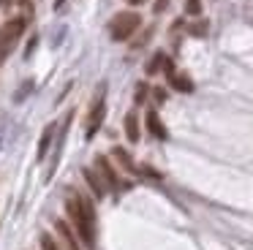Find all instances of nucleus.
Here are the masks:
<instances>
[{"instance_id": "1", "label": "nucleus", "mask_w": 253, "mask_h": 250, "mask_svg": "<svg viewBox=\"0 0 253 250\" xmlns=\"http://www.w3.org/2000/svg\"><path fill=\"white\" fill-rule=\"evenodd\" d=\"M68 226L71 231L79 237V242L84 245L87 250H95V242H98V220H95V207L87 196L77 193V190H68Z\"/></svg>"}, {"instance_id": "2", "label": "nucleus", "mask_w": 253, "mask_h": 250, "mask_svg": "<svg viewBox=\"0 0 253 250\" xmlns=\"http://www.w3.org/2000/svg\"><path fill=\"white\" fill-rule=\"evenodd\" d=\"M139 27H142V16L136 11H120L109 22V38L112 41H128V38H133V33Z\"/></svg>"}, {"instance_id": "3", "label": "nucleus", "mask_w": 253, "mask_h": 250, "mask_svg": "<svg viewBox=\"0 0 253 250\" xmlns=\"http://www.w3.org/2000/svg\"><path fill=\"white\" fill-rule=\"evenodd\" d=\"M25 27H28V19H25V16H11L6 25L0 27V63H3V60L11 54V49L19 43Z\"/></svg>"}, {"instance_id": "4", "label": "nucleus", "mask_w": 253, "mask_h": 250, "mask_svg": "<svg viewBox=\"0 0 253 250\" xmlns=\"http://www.w3.org/2000/svg\"><path fill=\"white\" fill-rule=\"evenodd\" d=\"M104 117H106V101H104V84H101L98 95H95L93 106H90V112H87V120H84V136H87V139H93V136L98 133Z\"/></svg>"}, {"instance_id": "5", "label": "nucleus", "mask_w": 253, "mask_h": 250, "mask_svg": "<svg viewBox=\"0 0 253 250\" xmlns=\"http://www.w3.org/2000/svg\"><path fill=\"white\" fill-rule=\"evenodd\" d=\"M95 171H98V177H101V182L106 185V190H123L126 188V182H123L120 177H117V171H115V166L109 163V158L106 155H98L95 158Z\"/></svg>"}, {"instance_id": "6", "label": "nucleus", "mask_w": 253, "mask_h": 250, "mask_svg": "<svg viewBox=\"0 0 253 250\" xmlns=\"http://www.w3.org/2000/svg\"><path fill=\"white\" fill-rule=\"evenodd\" d=\"M55 231H57V242H60L63 250H82V248H84L66 220H57V223H55Z\"/></svg>"}, {"instance_id": "7", "label": "nucleus", "mask_w": 253, "mask_h": 250, "mask_svg": "<svg viewBox=\"0 0 253 250\" xmlns=\"http://www.w3.org/2000/svg\"><path fill=\"white\" fill-rule=\"evenodd\" d=\"M164 71H166V76H169V84L174 87L177 92H193V82L188 79L185 74H177L171 63H166V68H164Z\"/></svg>"}, {"instance_id": "8", "label": "nucleus", "mask_w": 253, "mask_h": 250, "mask_svg": "<svg viewBox=\"0 0 253 250\" xmlns=\"http://www.w3.org/2000/svg\"><path fill=\"white\" fill-rule=\"evenodd\" d=\"M144 125H147V130H150V136H155V139L158 141H164L166 136V125L161 123V117H158V112H155V109H150L147 114H144Z\"/></svg>"}, {"instance_id": "9", "label": "nucleus", "mask_w": 253, "mask_h": 250, "mask_svg": "<svg viewBox=\"0 0 253 250\" xmlns=\"http://www.w3.org/2000/svg\"><path fill=\"white\" fill-rule=\"evenodd\" d=\"M82 174H84V182L90 185V190H93L95 199H104V196H106V185L101 182L98 171H93V168H82Z\"/></svg>"}, {"instance_id": "10", "label": "nucleus", "mask_w": 253, "mask_h": 250, "mask_svg": "<svg viewBox=\"0 0 253 250\" xmlns=\"http://www.w3.org/2000/svg\"><path fill=\"white\" fill-rule=\"evenodd\" d=\"M123 128H126V136H128V141L131 144H136L139 141V117H136V112H128L126 114V123H123Z\"/></svg>"}, {"instance_id": "11", "label": "nucleus", "mask_w": 253, "mask_h": 250, "mask_svg": "<svg viewBox=\"0 0 253 250\" xmlns=\"http://www.w3.org/2000/svg\"><path fill=\"white\" fill-rule=\"evenodd\" d=\"M112 158H115V161L120 163V166L126 168V171H131V174H136V171H139V166L133 163V158L128 155V152L123 150V147H115V150H112Z\"/></svg>"}, {"instance_id": "12", "label": "nucleus", "mask_w": 253, "mask_h": 250, "mask_svg": "<svg viewBox=\"0 0 253 250\" xmlns=\"http://www.w3.org/2000/svg\"><path fill=\"white\" fill-rule=\"evenodd\" d=\"M166 63H169V60H166V54L164 52H155L153 57H150V63L144 65V71H147V76H155L158 71L166 68Z\"/></svg>"}, {"instance_id": "13", "label": "nucleus", "mask_w": 253, "mask_h": 250, "mask_svg": "<svg viewBox=\"0 0 253 250\" xmlns=\"http://www.w3.org/2000/svg\"><path fill=\"white\" fill-rule=\"evenodd\" d=\"M52 136H55V125H46V128H44V136H41V144H39V161H41V158H46V152H49Z\"/></svg>"}, {"instance_id": "14", "label": "nucleus", "mask_w": 253, "mask_h": 250, "mask_svg": "<svg viewBox=\"0 0 253 250\" xmlns=\"http://www.w3.org/2000/svg\"><path fill=\"white\" fill-rule=\"evenodd\" d=\"M41 248H44V250H63L60 242H57L52 234H41Z\"/></svg>"}, {"instance_id": "15", "label": "nucleus", "mask_w": 253, "mask_h": 250, "mask_svg": "<svg viewBox=\"0 0 253 250\" xmlns=\"http://www.w3.org/2000/svg\"><path fill=\"white\" fill-rule=\"evenodd\" d=\"M185 14H191V16L202 14V0H185Z\"/></svg>"}, {"instance_id": "16", "label": "nucleus", "mask_w": 253, "mask_h": 250, "mask_svg": "<svg viewBox=\"0 0 253 250\" xmlns=\"http://www.w3.org/2000/svg\"><path fill=\"white\" fill-rule=\"evenodd\" d=\"M191 36H207V22H196V25H191Z\"/></svg>"}, {"instance_id": "17", "label": "nucleus", "mask_w": 253, "mask_h": 250, "mask_svg": "<svg viewBox=\"0 0 253 250\" xmlns=\"http://www.w3.org/2000/svg\"><path fill=\"white\" fill-rule=\"evenodd\" d=\"M144 98H147V84L142 82V84H136V95H133V101H136V103H144Z\"/></svg>"}, {"instance_id": "18", "label": "nucleus", "mask_w": 253, "mask_h": 250, "mask_svg": "<svg viewBox=\"0 0 253 250\" xmlns=\"http://www.w3.org/2000/svg\"><path fill=\"white\" fill-rule=\"evenodd\" d=\"M150 36H153V27H150V30H144V33H142V38H136V41H133V49L144 46V43L150 41Z\"/></svg>"}, {"instance_id": "19", "label": "nucleus", "mask_w": 253, "mask_h": 250, "mask_svg": "<svg viewBox=\"0 0 253 250\" xmlns=\"http://www.w3.org/2000/svg\"><path fill=\"white\" fill-rule=\"evenodd\" d=\"M166 5H169V0H158V3H155V14H164V11H166Z\"/></svg>"}, {"instance_id": "20", "label": "nucleus", "mask_w": 253, "mask_h": 250, "mask_svg": "<svg viewBox=\"0 0 253 250\" xmlns=\"http://www.w3.org/2000/svg\"><path fill=\"white\" fill-rule=\"evenodd\" d=\"M153 95H155V101H158V103L166 101V90H153Z\"/></svg>"}, {"instance_id": "21", "label": "nucleus", "mask_w": 253, "mask_h": 250, "mask_svg": "<svg viewBox=\"0 0 253 250\" xmlns=\"http://www.w3.org/2000/svg\"><path fill=\"white\" fill-rule=\"evenodd\" d=\"M11 3H14V0H0V8H8Z\"/></svg>"}, {"instance_id": "22", "label": "nucleus", "mask_w": 253, "mask_h": 250, "mask_svg": "<svg viewBox=\"0 0 253 250\" xmlns=\"http://www.w3.org/2000/svg\"><path fill=\"white\" fill-rule=\"evenodd\" d=\"M131 5H142V3H147V0H128Z\"/></svg>"}, {"instance_id": "23", "label": "nucleus", "mask_w": 253, "mask_h": 250, "mask_svg": "<svg viewBox=\"0 0 253 250\" xmlns=\"http://www.w3.org/2000/svg\"><path fill=\"white\" fill-rule=\"evenodd\" d=\"M63 3H66V0H57V8H60V5H63Z\"/></svg>"}]
</instances>
